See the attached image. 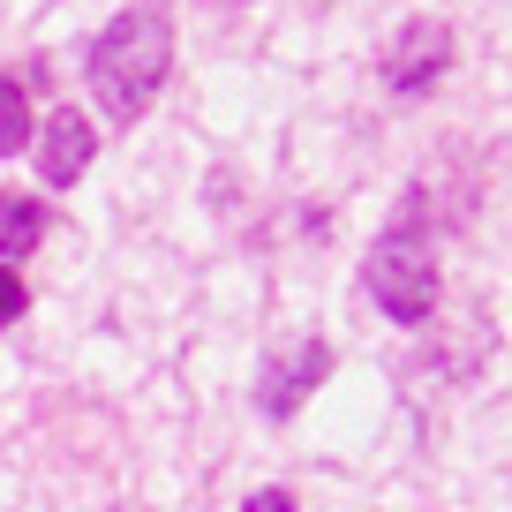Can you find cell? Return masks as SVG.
<instances>
[{
  "mask_svg": "<svg viewBox=\"0 0 512 512\" xmlns=\"http://www.w3.org/2000/svg\"><path fill=\"white\" fill-rule=\"evenodd\" d=\"M38 234H46V211L0 189V256H23V249L38 241Z\"/></svg>",
  "mask_w": 512,
  "mask_h": 512,
  "instance_id": "52a82bcc",
  "label": "cell"
},
{
  "mask_svg": "<svg viewBox=\"0 0 512 512\" xmlns=\"http://www.w3.org/2000/svg\"><path fill=\"white\" fill-rule=\"evenodd\" d=\"M324 377H332V347H324V339H294V347L264 354V377H256V407H264V422H294L302 400L317 392Z\"/></svg>",
  "mask_w": 512,
  "mask_h": 512,
  "instance_id": "277c9868",
  "label": "cell"
},
{
  "mask_svg": "<svg viewBox=\"0 0 512 512\" xmlns=\"http://www.w3.org/2000/svg\"><path fill=\"white\" fill-rule=\"evenodd\" d=\"M445 68H452V31L437 16H407L400 31H392V46H384V91L430 98L437 83H445Z\"/></svg>",
  "mask_w": 512,
  "mask_h": 512,
  "instance_id": "3957f363",
  "label": "cell"
},
{
  "mask_svg": "<svg viewBox=\"0 0 512 512\" xmlns=\"http://www.w3.org/2000/svg\"><path fill=\"white\" fill-rule=\"evenodd\" d=\"M241 512H294V490H256Z\"/></svg>",
  "mask_w": 512,
  "mask_h": 512,
  "instance_id": "9c48e42d",
  "label": "cell"
},
{
  "mask_svg": "<svg viewBox=\"0 0 512 512\" xmlns=\"http://www.w3.org/2000/svg\"><path fill=\"white\" fill-rule=\"evenodd\" d=\"M31 144V98H23V76H0V159H23Z\"/></svg>",
  "mask_w": 512,
  "mask_h": 512,
  "instance_id": "8992f818",
  "label": "cell"
},
{
  "mask_svg": "<svg viewBox=\"0 0 512 512\" xmlns=\"http://www.w3.org/2000/svg\"><path fill=\"white\" fill-rule=\"evenodd\" d=\"M83 76H91V98L106 106V121H121V128L144 121V113L159 106L166 76H174V23H166L159 8H121V16L98 31Z\"/></svg>",
  "mask_w": 512,
  "mask_h": 512,
  "instance_id": "6da1fadb",
  "label": "cell"
},
{
  "mask_svg": "<svg viewBox=\"0 0 512 512\" xmlns=\"http://www.w3.org/2000/svg\"><path fill=\"white\" fill-rule=\"evenodd\" d=\"M31 151H38V174H46L53 189H68V181H83V166L98 159V128L83 121V106H61L46 121V136H31Z\"/></svg>",
  "mask_w": 512,
  "mask_h": 512,
  "instance_id": "5b68a950",
  "label": "cell"
},
{
  "mask_svg": "<svg viewBox=\"0 0 512 512\" xmlns=\"http://www.w3.org/2000/svg\"><path fill=\"white\" fill-rule=\"evenodd\" d=\"M23 309H31V287H23V272H16V264H0V332H8V324H16Z\"/></svg>",
  "mask_w": 512,
  "mask_h": 512,
  "instance_id": "ba28073f",
  "label": "cell"
},
{
  "mask_svg": "<svg viewBox=\"0 0 512 512\" xmlns=\"http://www.w3.org/2000/svg\"><path fill=\"white\" fill-rule=\"evenodd\" d=\"M362 279H369V294L384 302L392 324H430L437 317V256H430V241H422L415 211H407L392 234H377Z\"/></svg>",
  "mask_w": 512,
  "mask_h": 512,
  "instance_id": "7a4b0ae2",
  "label": "cell"
}]
</instances>
